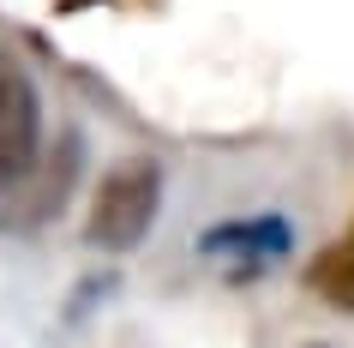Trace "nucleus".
<instances>
[{
  "label": "nucleus",
  "instance_id": "f257e3e1",
  "mask_svg": "<svg viewBox=\"0 0 354 348\" xmlns=\"http://www.w3.org/2000/svg\"><path fill=\"white\" fill-rule=\"evenodd\" d=\"M156 204H162V168L145 163V156H127V163H114L109 174H102V186H96V199H91L84 235H91V246L127 253V246H138V240L150 235Z\"/></svg>",
  "mask_w": 354,
  "mask_h": 348
},
{
  "label": "nucleus",
  "instance_id": "f03ea898",
  "mask_svg": "<svg viewBox=\"0 0 354 348\" xmlns=\"http://www.w3.org/2000/svg\"><path fill=\"white\" fill-rule=\"evenodd\" d=\"M37 84L12 55H0V186H12L19 174H30L37 163Z\"/></svg>",
  "mask_w": 354,
  "mask_h": 348
},
{
  "label": "nucleus",
  "instance_id": "7ed1b4c3",
  "mask_svg": "<svg viewBox=\"0 0 354 348\" xmlns=\"http://www.w3.org/2000/svg\"><path fill=\"white\" fill-rule=\"evenodd\" d=\"M205 246L216 258H246V264H270V258L288 253V222L282 217H252V222H228V228H210Z\"/></svg>",
  "mask_w": 354,
  "mask_h": 348
},
{
  "label": "nucleus",
  "instance_id": "20e7f679",
  "mask_svg": "<svg viewBox=\"0 0 354 348\" xmlns=\"http://www.w3.org/2000/svg\"><path fill=\"white\" fill-rule=\"evenodd\" d=\"M313 289L324 300H336V306H354V222H348V235L313 264Z\"/></svg>",
  "mask_w": 354,
  "mask_h": 348
}]
</instances>
